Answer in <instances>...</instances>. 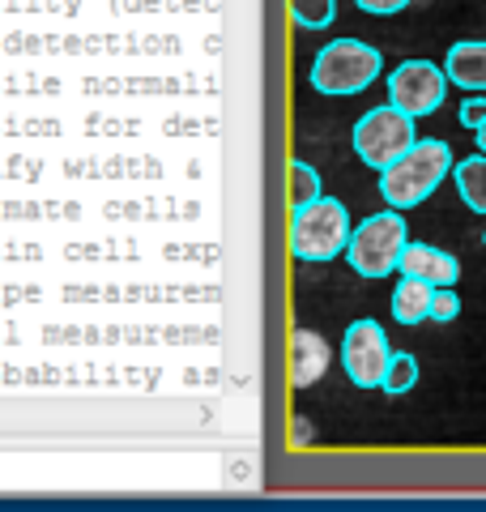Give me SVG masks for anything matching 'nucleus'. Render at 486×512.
Returning a JSON list of instances; mask_svg holds the SVG:
<instances>
[{"mask_svg": "<svg viewBox=\"0 0 486 512\" xmlns=\"http://www.w3.org/2000/svg\"><path fill=\"white\" fill-rule=\"evenodd\" d=\"M414 141H418L414 116H405V111L393 103L371 107L367 116H359V124H354V154H359L371 171L393 167Z\"/></svg>", "mask_w": 486, "mask_h": 512, "instance_id": "obj_5", "label": "nucleus"}, {"mask_svg": "<svg viewBox=\"0 0 486 512\" xmlns=\"http://www.w3.org/2000/svg\"><path fill=\"white\" fill-rule=\"evenodd\" d=\"M482 252H486V235H482Z\"/></svg>", "mask_w": 486, "mask_h": 512, "instance_id": "obj_20", "label": "nucleus"}, {"mask_svg": "<svg viewBox=\"0 0 486 512\" xmlns=\"http://www.w3.org/2000/svg\"><path fill=\"white\" fill-rule=\"evenodd\" d=\"M474 141H478V150H482V154H486V120H482V124H478V128H474Z\"/></svg>", "mask_w": 486, "mask_h": 512, "instance_id": "obj_19", "label": "nucleus"}, {"mask_svg": "<svg viewBox=\"0 0 486 512\" xmlns=\"http://www.w3.org/2000/svg\"><path fill=\"white\" fill-rule=\"evenodd\" d=\"M405 244H410V227H405L401 210H393V205H388L384 214H371V218H363L359 227L350 231L346 261H350V269H354L359 278L376 282V278H388V274L397 269Z\"/></svg>", "mask_w": 486, "mask_h": 512, "instance_id": "obj_3", "label": "nucleus"}, {"mask_svg": "<svg viewBox=\"0 0 486 512\" xmlns=\"http://www.w3.org/2000/svg\"><path fill=\"white\" fill-rule=\"evenodd\" d=\"M431 295H435L431 282L401 274L397 291H393V316L401 325H423V320H431Z\"/></svg>", "mask_w": 486, "mask_h": 512, "instance_id": "obj_10", "label": "nucleus"}, {"mask_svg": "<svg viewBox=\"0 0 486 512\" xmlns=\"http://www.w3.org/2000/svg\"><path fill=\"white\" fill-rule=\"evenodd\" d=\"M397 269L401 274H410V278H423L431 286H457V278H461L457 256L435 248V244H405Z\"/></svg>", "mask_w": 486, "mask_h": 512, "instance_id": "obj_8", "label": "nucleus"}, {"mask_svg": "<svg viewBox=\"0 0 486 512\" xmlns=\"http://www.w3.org/2000/svg\"><path fill=\"white\" fill-rule=\"evenodd\" d=\"M461 312V295H457V286H435V295H431V320H440V325H448V320H457Z\"/></svg>", "mask_w": 486, "mask_h": 512, "instance_id": "obj_16", "label": "nucleus"}, {"mask_svg": "<svg viewBox=\"0 0 486 512\" xmlns=\"http://www.w3.org/2000/svg\"><path fill=\"white\" fill-rule=\"evenodd\" d=\"M350 214L346 205L337 197H316L312 205H299L295 214H290V252L299 256V261H333V256H342L346 244H350Z\"/></svg>", "mask_w": 486, "mask_h": 512, "instance_id": "obj_2", "label": "nucleus"}, {"mask_svg": "<svg viewBox=\"0 0 486 512\" xmlns=\"http://www.w3.org/2000/svg\"><path fill=\"white\" fill-rule=\"evenodd\" d=\"M444 73H448L452 86H461L469 94H482L486 90V43L482 39L452 43L448 56H444Z\"/></svg>", "mask_w": 486, "mask_h": 512, "instance_id": "obj_9", "label": "nucleus"}, {"mask_svg": "<svg viewBox=\"0 0 486 512\" xmlns=\"http://www.w3.org/2000/svg\"><path fill=\"white\" fill-rule=\"evenodd\" d=\"M324 367H329V346H324V338L312 329H299L295 333V384L320 380Z\"/></svg>", "mask_w": 486, "mask_h": 512, "instance_id": "obj_11", "label": "nucleus"}, {"mask_svg": "<svg viewBox=\"0 0 486 512\" xmlns=\"http://www.w3.org/2000/svg\"><path fill=\"white\" fill-rule=\"evenodd\" d=\"M452 175H457L461 201H465L474 214L486 218V154L478 150L474 158H461V163H452Z\"/></svg>", "mask_w": 486, "mask_h": 512, "instance_id": "obj_12", "label": "nucleus"}, {"mask_svg": "<svg viewBox=\"0 0 486 512\" xmlns=\"http://www.w3.org/2000/svg\"><path fill=\"white\" fill-rule=\"evenodd\" d=\"M290 18L303 30H324L337 18V0H290Z\"/></svg>", "mask_w": 486, "mask_h": 512, "instance_id": "obj_15", "label": "nucleus"}, {"mask_svg": "<svg viewBox=\"0 0 486 512\" xmlns=\"http://www.w3.org/2000/svg\"><path fill=\"white\" fill-rule=\"evenodd\" d=\"M482 120H486V99H482V94H474V99L461 103V124L465 128H478Z\"/></svg>", "mask_w": 486, "mask_h": 512, "instance_id": "obj_18", "label": "nucleus"}, {"mask_svg": "<svg viewBox=\"0 0 486 512\" xmlns=\"http://www.w3.org/2000/svg\"><path fill=\"white\" fill-rule=\"evenodd\" d=\"M388 359H393V346H388L384 329L376 320H354L342 338V367L346 376L359 384V389H380Z\"/></svg>", "mask_w": 486, "mask_h": 512, "instance_id": "obj_7", "label": "nucleus"}, {"mask_svg": "<svg viewBox=\"0 0 486 512\" xmlns=\"http://www.w3.org/2000/svg\"><path fill=\"white\" fill-rule=\"evenodd\" d=\"M316 197H324L320 171L312 163H303V158H295V163H290V210H299V205H312Z\"/></svg>", "mask_w": 486, "mask_h": 512, "instance_id": "obj_13", "label": "nucleus"}, {"mask_svg": "<svg viewBox=\"0 0 486 512\" xmlns=\"http://www.w3.org/2000/svg\"><path fill=\"white\" fill-rule=\"evenodd\" d=\"M448 73L440 69V64L431 60H405L397 64L393 73H388V103L401 107L405 116L423 120L431 116V111H440L444 99H448Z\"/></svg>", "mask_w": 486, "mask_h": 512, "instance_id": "obj_6", "label": "nucleus"}, {"mask_svg": "<svg viewBox=\"0 0 486 512\" xmlns=\"http://www.w3.org/2000/svg\"><path fill=\"white\" fill-rule=\"evenodd\" d=\"M444 175H452V150L440 137H423L405 150L393 167L380 171V197L393 210H414L423 205L435 188L444 184Z\"/></svg>", "mask_w": 486, "mask_h": 512, "instance_id": "obj_1", "label": "nucleus"}, {"mask_svg": "<svg viewBox=\"0 0 486 512\" xmlns=\"http://www.w3.org/2000/svg\"><path fill=\"white\" fill-rule=\"evenodd\" d=\"M414 384H418V359L405 355V350H393V359H388V372H384L380 389H384L388 397H401V393H410Z\"/></svg>", "mask_w": 486, "mask_h": 512, "instance_id": "obj_14", "label": "nucleus"}, {"mask_svg": "<svg viewBox=\"0 0 486 512\" xmlns=\"http://www.w3.org/2000/svg\"><path fill=\"white\" fill-rule=\"evenodd\" d=\"M363 13H371V18H393V13H401L410 0H354Z\"/></svg>", "mask_w": 486, "mask_h": 512, "instance_id": "obj_17", "label": "nucleus"}, {"mask_svg": "<svg viewBox=\"0 0 486 512\" xmlns=\"http://www.w3.org/2000/svg\"><path fill=\"white\" fill-rule=\"evenodd\" d=\"M380 69H384V56L371 43L333 39V43H324L312 60V86L320 94H333V99H342V94H363L380 77Z\"/></svg>", "mask_w": 486, "mask_h": 512, "instance_id": "obj_4", "label": "nucleus"}]
</instances>
